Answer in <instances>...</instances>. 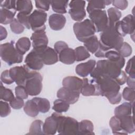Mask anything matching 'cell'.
I'll use <instances>...</instances> for the list:
<instances>
[{"mask_svg": "<svg viewBox=\"0 0 135 135\" xmlns=\"http://www.w3.org/2000/svg\"><path fill=\"white\" fill-rule=\"evenodd\" d=\"M123 42V37L117 32L114 26L108 25L100 34L99 46L95 53V56L97 57H104L107 52L112 49L117 51Z\"/></svg>", "mask_w": 135, "mask_h": 135, "instance_id": "6da1fadb", "label": "cell"}, {"mask_svg": "<svg viewBox=\"0 0 135 135\" xmlns=\"http://www.w3.org/2000/svg\"><path fill=\"white\" fill-rule=\"evenodd\" d=\"M93 79L98 85L100 95L105 97L112 104L120 103L122 98L119 92L120 86L114 79L104 75H99Z\"/></svg>", "mask_w": 135, "mask_h": 135, "instance_id": "7a4b0ae2", "label": "cell"}, {"mask_svg": "<svg viewBox=\"0 0 135 135\" xmlns=\"http://www.w3.org/2000/svg\"><path fill=\"white\" fill-rule=\"evenodd\" d=\"M96 64V67L90 73L92 78L99 75H104L116 81L123 71L118 64L108 59L99 60Z\"/></svg>", "mask_w": 135, "mask_h": 135, "instance_id": "3957f363", "label": "cell"}, {"mask_svg": "<svg viewBox=\"0 0 135 135\" xmlns=\"http://www.w3.org/2000/svg\"><path fill=\"white\" fill-rule=\"evenodd\" d=\"M57 120V130L59 134L63 135L78 134L79 122L75 119L63 116L61 113L54 112Z\"/></svg>", "mask_w": 135, "mask_h": 135, "instance_id": "277c9868", "label": "cell"}, {"mask_svg": "<svg viewBox=\"0 0 135 135\" xmlns=\"http://www.w3.org/2000/svg\"><path fill=\"white\" fill-rule=\"evenodd\" d=\"M0 55L2 60L9 65L21 63L23 59V55L17 50L13 42L0 45Z\"/></svg>", "mask_w": 135, "mask_h": 135, "instance_id": "5b68a950", "label": "cell"}, {"mask_svg": "<svg viewBox=\"0 0 135 135\" xmlns=\"http://www.w3.org/2000/svg\"><path fill=\"white\" fill-rule=\"evenodd\" d=\"M73 31L77 39L81 42H84L94 35L96 29L90 19H85L83 21L75 23L73 25Z\"/></svg>", "mask_w": 135, "mask_h": 135, "instance_id": "8992f818", "label": "cell"}, {"mask_svg": "<svg viewBox=\"0 0 135 135\" xmlns=\"http://www.w3.org/2000/svg\"><path fill=\"white\" fill-rule=\"evenodd\" d=\"M24 86L28 95L31 96L38 95L42 89V76L41 74L35 71H31Z\"/></svg>", "mask_w": 135, "mask_h": 135, "instance_id": "52a82bcc", "label": "cell"}, {"mask_svg": "<svg viewBox=\"0 0 135 135\" xmlns=\"http://www.w3.org/2000/svg\"><path fill=\"white\" fill-rule=\"evenodd\" d=\"M90 20L93 23L96 32H102L108 26V17L105 10H94L89 13Z\"/></svg>", "mask_w": 135, "mask_h": 135, "instance_id": "ba28073f", "label": "cell"}, {"mask_svg": "<svg viewBox=\"0 0 135 135\" xmlns=\"http://www.w3.org/2000/svg\"><path fill=\"white\" fill-rule=\"evenodd\" d=\"M117 32L122 37L127 34L133 35L134 33V17L131 14L126 16L122 20L119 21L114 26Z\"/></svg>", "mask_w": 135, "mask_h": 135, "instance_id": "9c48e42d", "label": "cell"}, {"mask_svg": "<svg viewBox=\"0 0 135 135\" xmlns=\"http://www.w3.org/2000/svg\"><path fill=\"white\" fill-rule=\"evenodd\" d=\"M47 15V13L44 11L35 9L29 16V22L32 30L34 32L45 31Z\"/></svg>", "mask_w": 135, "mask_h": 135, "instance_id": "30bf717a", "label": "cell"}, {"mask_svg": "<svg viewBox=\"0 0 135 135\" xmlns=\"http://www.w3.org/2000/svg\"><path fill=\"white\" fill-rule=\"evenodd\" d=\"M9 74L17 85H25L31 70L26 65L14 66L9 70Z\"/></svg>", "mask_w": 135, "mask_h": 135, "instance_id": "8fae6325", "label": "cell"}, {"mask_svg": "<svg viewBox=\"0 0 135 135\" xmlns=\"http://www.w3.org/2000/svg\"><path fill=\"white\" fill-rule=\"evenodd\" d=\"M85 2L84 1L73 0L69 3L70 9L69 13L72 19L75 21H82L86 16L84 9Z\"/></svg>", "mask_w": 135, "mask_h": 135, "instance_id": "7c38bea8", "label": "cell"}, {"mask_svg": "<svg viewBox=\"0 0 135 135\" xmlns=\"http://www.w3.org/2000/svg\"><path fill=\"white\" fill-rule=\"evenodd\" d=\"M25 63L30 70L34 71L41 70L44 65L39 52L34 49L26 55Z\"/></svg>", "mask_w": 135, "mask_h": 135, "instance_id": "4fadbf2b", "label": "cell"}, {"mask_svg": "<svg viewBox=\"0 0 135 135\" xmlns=\"http://www.w3.org/2000/svg\"><path fill=\"white\" fill-rule=\"evenodd\" d=\"M34 49L39 52L44 64L52 65L57 62L59 57L54 49L47 46Z\"/></svg>", "mask_w": 135, "mask_h": 135, "instance_id": "5bb4252c", "label": "cell"}, {"mask_svg": "<svg viewBox=\"0 0 135 135\" xmlns=\"http://www.w3.org/2000/svg\"><path fill=\"white\" fill-rule=\"evenodd\" d=\"M81 89V93L84 96L100 95L98 85L94 79L89 81L88 79L84 78Z\"/></svg>", "mask_w": 135, "mask_h": 135, "instance_id": "9a60e30c", "label": "cell"}, {"mask_svg": "<svg viewBox=\"0 0 135 135\" xmlns=\"http://www.w3.org/2000/svg\"><path fill=\"white\" fill-rule=\"evenodd\" d=\"M80 93L62 87L57 92V97L61 99L69 104L76 103L79 99Z\"/></svg>", "mask_w": 135, "mask_h": 135, "instance_id": "2e32d148", "label": "cell"}, {"mask_svg": "<svg viewBox=\"0 0 135 135\" xmlns=\"http://www.w3.org/2000/svg\"><path fill=\"white\" fill-rule=\"evenodd\" d=\"M33 49H38L47 46L49 40L45 31L34 32L31 36Z\"/></svg>", "mask_w": 135, "mask_h": 135, "instance_id": "e0dca14e", "label": "cell"}, {"mask_svg": "<svg viewBox=\"0 0 135 135\" xmlns=\"http://www.w3.org/2000/svg\"><path fill=\"white\" fill-rule=\"evenodd\" d=\"M83 84V80L75 76H69L64 78L62 81L63 86L71 90L79 92L81 93V89Z\"/></svg>", "mask_w": 135, "mask_h": 135, "instance_id": "ac0fdd59", "label": "cell"}, {"mask_svg": "<svg viewBox=\"0 0 135 135\" xmlns=\"http://www.w3.org/2000/svg\"><path fill=\"white\" fill-rule=\"evenodd\" d=\"M42 129L45 134H55L56 133L57 130V120L54 112L45 119L43 124Z\"/></svg>", "mask_w": 135, "mask_h": 135, "instance_id": "d6986e66", "label": "cell"}, {"mask_svg": "<svg viewBox=\"0 0 135 135\" xmlns=\"http://www.w3.org/2000/svg\"><path fill=\"white\" fill-rule=\"evenodd\" d=\"M96 65V61L90 60L86 62L79 64L75 68V72L79 76L84 78L93 71Z\"/></svg>", "mask_w": 135, "mask_h": 135, "instance_id": "ffe728a7", "label": "cell"}, {"mask_svg": "<svg viewBox=\"0 0 135 135\" xmlns=\"http://www.w3.org/2000/svg\"><path fill=\"white\" fill-rule=\"evenodd\" d=\"M66 23L65 17L60 14H53L49 18V24L50 28L54 31L62 30Z\"/></svg>", "mask_w": 135, "mask_h": 135, "instance_id": "44dd1931", "label": "cell"}, {"mask_svg": "<svg viewBox=\"0 0 135 135\" xmlns=\"http://www.w3.org/2000/svg\"><path fill=\"white\" fill-rule=\"evenodd\" d=\"M59 59L60 62L65 64H72L75 61L74 50L67 47L60 52Z\"/></svg>", "mask_w": 135, "mask_h": 135, "instance_id": "7402d4cb", "label": "cell"}, {"mask_svg": "<svg viewBox=\"0 0 135 135\" xmlns=\"http://www.w3.org/2000/svg\"><path fill=\"white\" fill-rule=\"evenodd\" d=\"M118 118L120 119L121 128L127 134L133 133L135 131L133 116L129 115Z\"/></svg>", "mask_w": 135, "mask_h": 135, "instance_id": "603a6c76", "label": "cell"}, {"mask_svg": "<svg viewBox=\"0 0 135 135\" xmlns=\"http://www.w3.org/2000/svg\"><path fill=\"white\" fill-rule=\"evenodd\" d=\"M133 104L130 102H124L117 107L114 110L115 115L121 117L131 115L133 108Z\"/></svg>", "mask_w": 135, "mask_h": 135, "instance_id": "cb8c5ba5", "label": "cell"}, {"mask_svg": "<svg viewBox=\"0 0 135 135\" xmlns=\"http://www.w3.org/2000/svg\"><path fill=\"white\" fill-rule=\"evenodd\" d=\"M105 57L109 61L118 64L121 69L125 64V60L117 51L109 50L105 53Z\"/></svg>", "mask_w": 135, "mask_h": 135, "instance_id": "d4e9b609", "label": "cell"}, {"mask_svg": "<svg viewBox=\"0 0 135 135\" xmlns=\"http://www.w3.org/2000/svg\"><path fill=\"white\" fill-rule=\"evenodd\" d=\"M93 124L92 122L88 120H83L79 122L78 134L88 135L94 134L93 132Z\"/></svg>", "mask_w": 135, "mask_h": 135, "instance_id": "484cf974", "label": "cell"}, {"mask_svg": "<svg viewBox=\"0 0 135 135\" xmlns=\"http://www.w3.org/2000/svg\"><path fill=\"white\" fill-rule=\"evenodd\" d=\"M15 11H13L5 8H1L0 10V23L2 24H10L14 19Z\"/></svg>", "mask_w": 135, "mask_h": 135, "instance_id": "4316f807", "label": "cell"}, {"mask_svg": "<svg viewBox=\"0 0 135 135\" xmlns=\"http://www.w3.org/2000/svg\"><path fill=\"white\" fill-rule=\"evenodd\" d=\"M83 43L86 49L92 54L95 53L97 51L99 46V41L95 35L86 39Z\"/></svg>", "mask_w": 135, "mask_h": 135, "instance_id": "83f0119b", "label": "cell"}, {"mask_svg": "<svg viewBox=\"0 0 135 135\" xmlns=\"http://www.w3.org/2000/svg\"><path fill=\"white\" fill-rule=\"evenodd\" d=\"M107 12L108 15V25L110 26H114L115 24L120 21L121 17V13L119 9L112 7L109 8Z\"/></svg>", "mask_w": 135, "mask_h": 135, "instance_id": "f1b7e54d", "label": "cell"}, {"mask_svg": "<svg viewBox=\"0 0 135 135\" xmlns=\"http://www.w3.org/2000/svg\"><path fill=\"white\" fill-rule=\"evenodd\" d=\"M16 11H18L19 12L24 13L28 15L31 14L33 9L32 2L28 0L16 1Z\"/></svg>", "mask_w": 135, "mask_h": 135, "instance_id": "f546056e", "label": "cell"}, {"mask_svg": "<svg viewBox=\"0 0 135 135\" xmlns=\"http://www.w3.org/2000/svg\"><path fill=\"white\" fill-rule=\"evenodd\" d=\"M31 47V41L27 37H22L18 40L15 44L17 50L22 55L28 51Z\"/></svg>", "mask_w": 135, "mask_h": 135, "instance_id": "4dcf8cb0", "label": "cell"}, {"mask_svg": "<svg viewBox=\"0 0 135 135\" xmlns=\"http://www.w3.org/2000/svg\"><path fill=\"white\" fill-rule=\"evenodd\" d=\"M24 111L27 115L32 117H36L39 113L37 105L32 99L26 102L24 105Z\"/></svg>", "mask_w": 135, "mask_h": 135, "instance_id": "1f68e13d", "label": "cell"}, {"mask_svg": "<svg viewBox=\"0 0 135 135\" xmlns=\"http://www.w3.org/2000/svg\"><path fill=\"white\" fill-rule=\"evenodd\" d=\"M69 1H51V6L53 11L57 14H65Z\"/></svg>", "mask_w": 135, "mask_h": 135, "instance_id": "d6a6232c", "label": "cell"}, {"mask_svg": "<svg viewBox=\"0 0 135 135\" xmlns=\"http://www.w3.org/2000/svg\"><path fill=\"white\" fill-rule=\"evenodd\" d=\"M32 100L36 103L39 112L44 113L47 112L50 109L49 101L45 98L35 97Z\"/></svg>", "mask_w": 135, "mask_h": 135, "instance_id": "836d02e7", "label": "cell"}, {"mask_svg": "<svg viewBox=\"0 0 135 135\" xmlns=\"http://www.w3.org/2000/svg\"><path fill=\"white\" fill-rule=\"evenodd\" d=\"M109 125L113 134H127L121 128L119 118L114 115L112 117L109 121Z\"/></svg>", "mask_w": 135, "mask_h": 135, "instance_id": "e575fe53", "label": "cell"}, {"mask_svg": "<svg viewBox=\"0 0 135 135\" xmlns=\"http://www.w3.org/2000/svg\"><path fill=\"white\" fill-rule=\"evenodd\" d=\"M69 107L70 104L68 103L61 99H58L54 101L52 109L56 112L61 113L66 112L69 110Z\"/></svg>", "mask_w": 135, "mask_h": 135, "instance_id": "d590c367", "label": "cell"}, {"mask_svg": "<svg viewBox=\"0 0 135 135\" xmlns=\"http://www.w3.org/2000/svg\"><path fill=\"white\" fill-rule=\"evenodd\" d=\"M105 7V0L89 1L86 7V11L89 14L93 11L103 9Z\"/></svg>", "mask_w": 135, "mask_h": 135, "instance_id": "8d00e7d4", "label": "cell"}, {"mask_svg": "<svg viewBox=\"0 0 135 135\" xmlns=\"http://www.w3.org/2000/svg\"><path fill=\"white\" fill-rule=\"evenodd\" d=\"M74 52L75 55V61L78 62L85 60L90 56V54L89 53V51L84 46H80L76 47L74 49Z\"/></svg>", "mask_w": 135, "mask_h": 135, "instance_id": "74e56055", "label": "cell"}, {"mask_svg": "<svg viewBox=\"0 0 135 135\" xmlns=\"http://www.w3.org/2000/svg\"><path fill=\"white\" fill-rule=\"evenodd\" d=\"M43 122L40 120H34L31 124L29 129L28 134H44L43 132Z\"/></svg>", "mask_w": 135, "mask_h": 135, "instance_id": "f35d334b", "label": "cell"}, {"mask_svg": "<svg viewBox=\"0 0 135 135\" xmlns=\"http://www.w3.org/2000/svg\"><path fill=\"white\" fill-rule=\"evenodd\" d=\"M0 97L1 99L5 101H11L15 97L11 90L4 87L1 82L0 86Z\"/></svg>", "mask_w": 135, "mask_h": 135, "instance_id": "ab89813d", "label": "cell"}, {"mask_svg": "<svg viewBox=\"0 0 135 135\" xmlns=\"http://www.w3.org/2000/svg\"><path fill=\"white\" fill-rule=\"evenodd\" d=\"M123 98L132 104H134L135 99V91L134 89L129 87H125L122 92Z\"/></svg>", "mask_w": 135, "mask_h": 135, "instance_id": "60d3db41", "label": "cell"}, {"mask_svg": "<svg viewBox=\"0 0 135 135\" xmlns=\"http://www.w3.org/2000/svg\"><path fill=\"white\" fill-rule=\"evenodd\" d=\"M117 51L123 57H128L131 54L132 49L131 46L128 43L123 42L122 45Z\"/></svg>", "mask_w": 135, "mask_h": 135, "instance_id": "b9f144b4", "label": "cell"}, {"mask_svg": "<svg viewBox=\"0 0 135 135\" xmlns=\"http://www.w3.org/2000/svg\"><path fill=\"white\" fill-rule=\"evenodd\" d=\"M10 27L11 31L17 34L22 33L25 28L24 25H23L17 18H14L10 23Z\"/></svg>", "mask_w": 135, "mask_h": 135, "instance_id": "7bdbcfd3", "label": "cell"}, {"mask_svg": "<svg viewBox=\"0 0 135 135\" xmlns=\"http://www.w3.org/2000/svg\"><path fill=\"white\" fill-rule=\"evenodd\" d=\"M29 16L30 15L19 12L17 14V20L24 26H25L27 29H30V25L29 22Z\"/></svg>", "mask_w": 135, "mask_h": 135, "instance_id": "ee69618b", "label": "cell"}, {"mask_svg": "<svg viewBox=\"0 0 135 135\" xmlns=\"http://www.w3.org/2000/svg\"><path fill=\"white\" fill-rule=\"evenodd\" d=\"M15 95L17 97L20 98L22 99H26L28 98V93L23 85H17L15 89Z\"/></svg>", "mask_w": 135, "mask_h": 135, "instance_id": "f6af8a7d", "label": "cell"}, {"mask_svg": "<svg viewBox=\"0 0 135 135\" xmlns=\"http://www.w3.org/2000/svg\"><path fill=\"white\" fill-rule=\"evenodd\" d=\"M11 110L9 105L6 101H0V115L1 117H5L9 114Z\"/></svg>", "mask_w": 135, "mask_h": 135, "instance_id": "bcb514c9", "label": "cell"}, {"mask_svg": "<svg viewBox=\"0 0 135 135\" xmlns=\"http://www.w3.org/2000/svg\"><path fill=\"white\" fill-rule=\"evenodd\" d=\"M16 1L14 0L2 1L1 2L0 6L1 7V8H5L13 11L16 12Z\"/></svg>", "mask_w": 135, "mask_h": 135, "instance_id": "7dc6e473", "label": "cell"}, {"mask_svg": "<svg viewBox=\"0 0 135 135\" xmlns=\"http://www.w3.org/2000/svg\"><path fill=\"white\" fill-rule=\"evenodd\" d=\"M36 7L38 8L39 10L43 11H47L50 8V4H51V1H35Z\"/></svg>", "mask_w": 135, "mask_h": 135, "instance_id": "c3c4849f", "label": "cell"}, {"mask_svg": "<svg viewBox=\"0 0 135 135\" xmlns=\"http://www.w3.org/2000/svg\"><path fill=\"white\" fill-rule=\"evenodd\" d=\"M126 72L129 75V76L135 78V73L134 69V56H132L127 63L125 69Z\"/></svg>", "mask_w": 135, "mask_h": 135, "instance_id": "681fc988", "label": "cell"}, {"mask_svg": "<svg viewBox=\"0 0 135 135\" xmlns=\"http://www.w3.org/2000/svg\"><path fill=\"white\" fill-rule=\"evenodd\" d=\"M9 105L13 109L17 110L20 109L24 107V102L23 99L16 97L9 102Z\"/></svg>", "mask_w": 135, "mask_h": 135, "instance_id": "f907efd6", "label": "cell"}, {"mask_svg": "<svg viewBox=\"0 0 135 135\" xmlns=\"http://www.w3.org/2000/svg\"><path fill=\"white\" fill-rule=\"evenodd\" d=\"M1 80L2 83L6 84H11L14 82L11 78L9 70H4L2 72L1 75Z\"/></svg>", "mask_w": 135, "mask_h": 135, "instance_id": "816d5d0a", "label": "cell"}, {"mask_svg": "<svg viewBox=\"0 0 135 135\" xmlns=\"http://www.w3.org/2000/svg\"><path fill=\"white\" fill-rule=\"evenodd\" d=\"M112 4L117 9L124 10L128 5V2L126 0H114L112 1Z\"/></svg>", "mask_w": 135, "mask_h": 135, "instance_id": "f5cc1de1", "label": "cell"}, {"mask_svg": "<svg viewBox=\"0 0 135 135\" xmlns=\"http://www.w3.org/2000/svg\"><path fill=\"white\" fill-rule=\"evenodd\" d=\"M68 47V45L64 41H59L56 42L54 45V49L57 54L65 48Z\"/></svg>", "mask_w": 135, "mask_h": 135, "instance_id": "db71d44e", "label": "cell"}, {"mask_svg": "<svg viewBox=\"0 0 135 135\" xmlns=\"http://www.w3.org/2000/svg\"><path fill=\"white\" fill-rule=\"evenodd\" d=\"M134 78L133 77L128 76H127L126 82L128 85V87L131 88L132 89L135 88V83H134Z\"/></svg>", "mask_w": 135, "mask_h": 135, "instance_id": "11a10c76", "label": "cell"}, {"mask_svg": "<svg viewBox=\"0 0 135 135\" xmlns=\"http://www.w3.org/2000/svg\"><path fill=\"white\" fill-rule=\"evenodd\" d=\"M0 35H1V38H0L1 41H2V40L5 39L7 35V31H6L5 28H4L2 25L1 26V34H0Z\"/></svg>", "mask_w": 135, "mask_h": 135, "instance_id": "9f6ffc18", "label": "cell"}, {"mask_svg": "<svg viewBox=\"0 0 135 135\" xmlns=\"http://www.w3.org/2000/svg\"><path fill=\"white\" fill-rule=\"evenodd\" d=\"M112 1H105V5H109L112 3Z\"/></svg>", "mask_w": 135, "mask_h": 135, "instance_id": "6f0895ef", "label": "cell"}]
</instances>
